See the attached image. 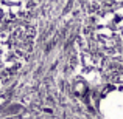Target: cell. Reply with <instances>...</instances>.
I'll list each match as a JSON object with an SVG mask.
<instances>
[{
	"label": "cell",
	"mask_w": 123,
	"mask_h": 119,
	"mask_svg": "<svg viewBox=\"0 0 123 119\" xmlns=\"http://www.w3.org/2000/svg\"><path fill=\"white\" fill-rule=\"evenodd\" d=\"M95 37L100 47L112 56L123 57V11H114L101 19Z\"/></svg>",
	"instance_id": "1"
}]
</instances>
